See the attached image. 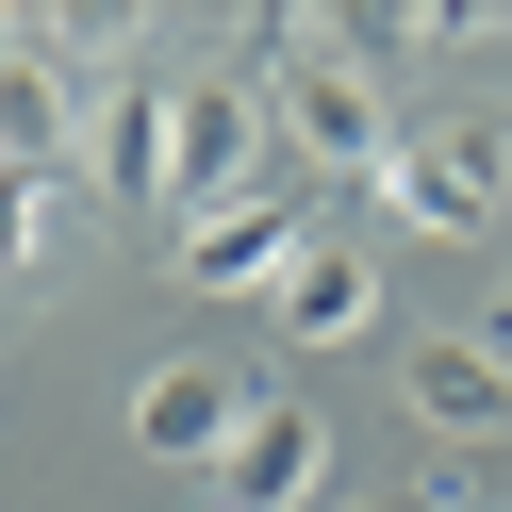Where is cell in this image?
<instances>
[{
	"mask_svg": "<svg viewBox=\"0 0 512 512\" xmlns=\"http://www.w3.org/2000/svg\"><path fill=\"white\" fill-rule=\"evenodd\" d=\"M281 149H298L314 182H380L397 166V116H380V83H364V50H314V34H281Z\"/></svg>",
	"mask_w": 512,
	"mask_h": 512,
	"instance_id": "obj_1",
	"label": "cell"
},
{
	"mask_svg": "<svg viewBox=\"0 0 512 512\" xmlns=\"http://www.w3.org/2000/svg\"><path fill=\"white\" fill-rule=\"evenodd\" d=\"M364 199L397 215L413 248H479V232H496V199H512V149L479 133V116H463V133H397V166H380Z\"/></svg>",
	"mask_w": 512,
	"mask_h": 512,
	"instance_id": "obj_2",
	"label": "cell"
},
{
	"mask_svg": "<svg viewBox=\"0 0 512 512\" xmlns=\"http://www.w3.org/2000/svg\"><path fill=\"white\" fill-rule=\"evenodd\" d=\"M83 149H100L116 215H182V83H100L83 100Z\"/></svg>",
	"mask_w": 512,
	"mask_h": 512,
	"instance_id": "obj_3",
	"label": "cell"
},
{
	"mask_svg": "<svg viewBox=\"0 0 512 512\" xmlns=\"http://www.w3.org/2000/svg\"><path fill=\"white\" fill-rule=\"evenodd\" d=\"M298 248H314V199H281V182H248V199L182 215V281H199V298H265Z\"/></svg>",
	"mask_w": 512,
	"mask_h": 512,
	"instance_id": "obj_4",
	"label": "cell"
},
{
	"mask_svg": "<svg viewBox=\"0 0 512 512\" xmlns=\"http://www.w3.org/2000/svg\"><path fill=\"white\" fill-rule=\"evenodd\" d=\"M215 512H331V430H314V397H248L232 463H215Z\"/></svg>",
	"mask_w": 512,
	"mask_h": 512,
	"instance_id": "obj_5",
	"label": "cell"
},
{
	"mask_svg": "<svg viewBox=\"0 0 512 512\" xmlns=\"http://www.w3.org/2000/svg\"><path fill=\"white\" fill-rule=\"evenodd\" d=\"M397 397H413V430H512V331H413L397 347Z\"/></svg>",
	"mask_w": 512,
	"mask_h": 512,
	"instance_id": "obj_6",
	"label": "cell"
},
{
	"mask_svg": "<svg viewBox=\"0 0 512 512\" xmlns=\"http://www.w3.org/2000/svg\"><path fill=\"white\" fill-rule=\"evenodd\" d=\"M232 430H248V380H232V364H149V380H133V446H149V463L215 479Z\"/></svg>",
	"mask_w": 512,
	"mask_h": 512,
	"instance_id": "obj_7",
	"label": "cell"
},
{
	"mask_svg": "<svg viewBox=\"0 0 512 512\" xmlns=\"http://www.w3.org/2000/svg\"><path fill=\"white\" fill-rule=\"evenodd\" d=\"M265 314H281V347H364V331H380V265H364V248H331V232H314L298 265L265 281Z\"/></svg>",
	"mask_w": 512,
	"mask_h": 512,
	"instance_id": "obj_8",
	"label": "cell"
},
{
	"mask_svg": "<svg viewBox=\"0 0 512 512\" xmlns=\"http://www.w3.org/2000/svg\"><path fill=\"white\" fill-rule=\"evenodd\" d=\"M67 149H83V83L50 67V50H0V166L67 182Z\"/></svg>",
	"mask_w": 512,
	"mask_h": 512,
	"instance_id": "obj_9",
	"label": "cell"
},
{
	"mask_svg": "<svg viewBox=\"0 0 512 512\" xmlns=\"http://www.w3.org/2000/svg\"><path fill=\"white\" fill-rule=\"evenodd\" d=\"M248 149H265V100L248 83H182V215L248 199Z\"/></svg>",
	"mask_w": 512,
	"mask_h": 512,
	"instance_id": "obj_10",
	"label": "cell"
},
{
	"mask_svg": "<svg viewBox=\"0 0 512 512\" xmlns=\"http://www.w3.org/2000/svg\"><path fill=\"white\" fill-rule=\"evenodd\" d=\"M50 199H67V182H17V166H0V281L50 265Z\"/></svg>",
	"mask_w": 512,
	"mask_h": 512,
	"instance_id": "obj_11",
	"label": "cell"
}]
</instances>
